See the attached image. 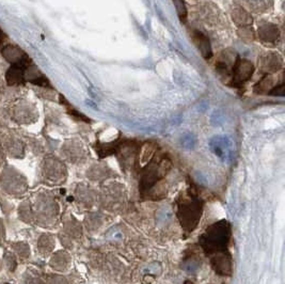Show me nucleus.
I'll list each match as a JSON object with an SVG mask.
<instances>
[{
	"label": "nucleus",
	"mask_w": 285,
	"mask_h": 284,
	"mask_svg": "<svg viewBox=\"0 0 285 284\" xmlns=\"http://www.w3.org/2000/svg\"><path fill=\"white\" fill-rule=\"evenodd\" d=\"M191 39L205 60H210L213 57V49L210 39L203 32L199 31V30H192Z\"/></svg>",
	"instance_id": "nucleus-11"
},
{
	"label": "nucleus",
	"mask_w": 285,
	"mask_h": 284,
	"mask_svg": "<svg viewBox=\"0 0 285 284\" xmlns=\"http://www.w3.org/2000/svg\"><path fill=\"white\" fill-rule=\"evenodd\" d=\"M4 37H5V35H4V33L1 31V29H0V45H1L2 43H3V40H4Z\"/></svg>",
	"instance_id": "nucleus-22"
},
{
	"label": "nucleus",
	"mask_w": 285,
	"mask_h": 284,
	"mask_svg": "<svg viewBox=\"0 0 285 284\" xmlns=\"http://www.w3.org/2000/svg\"><path fill=\"white\" fill-rule=\"evenodd\" d=\"M199 15L200 19L209 26L217 27L225 24V19H223V15L219 7L212 2H204L200 5Z\"/></svg>",
	"instance_id": "nucleus-7"
},
{
	"label": "nucleus",
	"mask_w": 285,
	"mask_h": 284,
	"mask_svg": "<svg viewBox=\"0 0 285 284\" xmlns=\"http://www.w3.org/2000/svg\"><path fill=\"white\" fill-rule=\"evenodd\" d=\"M173 2H174V5L176 7V11H178V14H179L181 20L185 21L187 18V15H188L186 4H185L183 0H173Z\"/></svg>",
	"instance_id": "nucleus-20"
},
{
	"label": "nucleus",
	"mask_w": 285,
	"mask_h": 284,
	"mask_svg": "<svg viewBox=\"0 0 285 284\" xmlns=\"http://www.w3.org/2000/svg\"><path fill=\"white\" fill-rule=\"evenodd\" d=\"M232 18L235 24L241 27H247L252 25L251 15L242 6H235L232 11Z\"/></svg>",
	"instance_id": "nucleus-16"
},
{
	"label": "nucleus",
	"mask_w": 285,
	"mask_h": 284,
	"mask_svg": "<svg viewBox=\"0 0 285 284\" xmlns=\"http://www.w3.org/2000/svg\"><path fill=\"white\" fill-rule=\"evenodd\" d=\"M64 151L67 157H70L72 160L81 159L82 157H84V150L81 143L79 142L71 141L70 143H66Z\"/></svg>",
	"instance_id": "nucleus-17"
},
{
	"label": "nucleus",
	"mask_w": 285,
	"mask_h": 284,
	"mask_svg": "<svg viewBox=\"0 0 285 284\" xmlns=\"http://www.w3.org/2000/svg\"><path fill=\"white\" fill-rule=\"evenodd\" d=\"M202 215V202L194 195L183 196L179 201L178 216L182 227L190 232L198 226Z\"/></svg>",
	"instance_id": "nucleus-3"
},
{
	"label": "nucleus",
	"mask_w": 285,
	"mask_h": 284,
	"mask_svg": "<svg viewBox=\"0 0 285 284\" xmlns=\"http://www.w3.org/2000/svg\"><path fill=\"white\" fill-rule=\"evenodd\" d=\"M277 86V81L272 74H266L254 87V92L257 94H269L275 87Z\"/></svg>",
	"instance_id": "nucleus-15"
},
{
	"label": "nucleus",
	"mask_w": 285,
	"mask_h": 284,
	"mask_svg": "<svg viewBox=\"0 0 285 284\" xmlns=\"http://www.w3.org/2000/svg\"><path fill=\"white\" fill-rule=\"evenodd\" d=\"M248 5L256 12H266L273 6L274 0H246Z\"/></svg>",
	"instance_id": "nucleus-18"
},
{
	"label": "nucleus",
	"mask_w": 285,
	"mask_h": 284,
	"mask_svg": "<svg viewBox=\"0 0 285 284\" xmlns=\"http://www.w3.org/2000/svg\"><path fill=\"white\" fill-rule=\"evenodd\" d=\"M260 70L265 74H274L279 72L283 66V59L277 52L266 51L259 57Z\"/></svg>",
	"instance_id": "nucleus-8"
},
{
	"label": "nucleus",
	"mask_w": 285,
	"mask_h": 284,
	"mask_svg": "<svg viewBox=\"0 0 285 284\" xmlns=\"http://www.w3.org/2000/svg\"><path fill=\"white\" fill-rule=\"evenodd\" d=\"M1 55L12 65L20 66L22 68H26L32 63L31 59L28 57L27 53L18 46L13 44H7L2 47Z\"/></svg>",
	"instance_id": "nucleus-6"
},
{
	"label": "nucleus",
	"mask_w": 285,
	"mask_h": 284,
	"mask_svg": "<svg viewBox=\"0 0 285 284\" xmlns=\"http://www.w3.org/2000/svg\"><path fill=\"white\" fill-rule=\"evenodd\" d=\"M238 35L246 42H253L256 40V33H254L253 29L250 28V26L241 27L238 30Z\"/></svg>",
	"instance_id": "nucleus-19"
},
{
	"label": "nucleus",
	"mask_w": 285,
	"mask_h": 284,
	"mask_svg": "<svg viewBox=\"0 0 285 284\" xmlns=\"http://www.w3.org/2000/svg\"><path fill=\"white\" fill-rule=\"evenodd\" d=\"M11 116L14 121L22 124H29L36 121L37 111L35 106L28 101H19L11 109Z\"/></svg>",
	"instance_id": "nucleus-5"
},
{
	"label": "nucleus",
	"mask_w": 285,
	"mask_h": 284,
	"mask_svg": "<svg viewBox=\"0 0 285 284\" xmlns=\"http://www.w3.org/2000/svg\"><path fill=\"white\" fill-rule=\"evenodd\" d=\"M254 73V65L247 59H242L237 56L231 73L232 83L235 87H241L245 82L251 79Z\"/></svg>",
	"instance_id": "nucleus-4"
},
{
	"label": "nucleus",
	"mask_w": 285,
	"mask_h": 284,
	"mask_svg": "<svg viewBox=\"0 0 285 284\" xmlns=\"http://www.w3.org/2000/svg\"><path fill=\"white\" fill-rule=\"evenodd\" d=\"M230 240L231 226L228 221L221 220L207 228L199 242L207 255H216L228 250Z\"/></svg>",
	"instance_id": "nucleus-1"
},
{
	"label": "nucleus",
	"mask_w": 285,
	"mask_h": 284,
	"mask_svg": "<svg viewBox=\"0 0 285 284\" xmlns=\"http://www.w3.org/2000/svg\"><path fill=\"white\" fill-rule=\"evenodd\" d=\"M258 34L263 43H276L279 41L281 32L277 25L272 24V22H264L259 27Z\"/></svg>",
	"instance_id": "nucleus-12"
},
{
	"label": "nucleus",
	"mask_w": 285,
	"mask_h": 284,
	"mask_svg": "<svg viewBox=\"0 0 285 284\" xmlns=\"http://www.w3.org/2000/svg\"><path fill=\"white\" fill-rule=\"evenodd\" d=\"M236 58L237 56L235 55V52L231 49L223 50L218 60L216 61V70H217L218 74L226 78L231 77V73H232V68Z\"/></svg>",
	"instance_id": "nucleus-9"
},
{
	"label": "nucleus",
	"mask_w": 285,
	"mask_h": 284,
	"mask_svg": "<svg viewBox=\"0 0 285 284\" xmlns=\"http://www.w3.org/2000/svg\"><path fill=\"white\" fill-rule=\"evenodd\" d=\"M24 77L26 81L35 84V86H40L43 88H51L48 79L46 78L41 73V71L32 63L28 65L24 70Z\"/></svg>",
	"instance_id": "nucleus-13"
},
{
	"label": "nucleus",
	"mask_w": 285,
	"mask_h": 284,
	"mask_svg": "<svg viewBox=\"0 0 285 284\" xmlns=\"http://www.w3.org/2000/svg\"><path fill=\"white\" fill-rule=\"evenodd\" d=\"M24 70L20 66L12 65L5 74V79L9 86H20L26 82L24 77Z\"/></svg>",
	"instance_id": "nucleus-14"
},
{
	"label": "nucleus",
	"mask_w": 285,
	"mask_h": 284,
	"mask_svg": "<svg viewBox=\"0 0 285 284\" xmlns=\"http://www.w3.org/2000/svg\"><path fill=\"white\" fill-rule=\"evenodd\" d=\"M170 169V159L167 158L166 156H153L151 162L146 165L141 173L139 185L141 193H149L158 182H160L165 178Z\"/></svg>",
	"instance_id": "nucleus-2"
},
{
	"label": "nucleus",
	"mask_w": 285,
	"mask_h": 284,
	"mask_svg": "<svg viewBox=\"0 0 285 284\" xmlns=\"http://www.w3.org/2000/svg\"><path fill=\"white\" fill-rule=\"evenodd\" d=\"M213 270L220 276L232 275V258L227 251L216 253L212 259Z\"/></svg>",
	"instance_id": "nucleus-10"
},
{
	"label": "nucleus",
	"mask_w": 285,
	"mask_h": 284,
	"mask_svg": "<svg viewBox=\"0 0 285 284\" xmlns=\"http://www.w3.org/2000/svg\"><path fill=\"white\" fill-rule=\"evenodd\" d=\"M269 94L283 96L284 95V83L281 82L279 84H277V86L271 92H269Z\"/></svg>",
	"instance_id": "nucleus-21"
}]
</instances>
